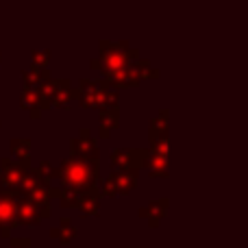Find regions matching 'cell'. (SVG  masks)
<instances>
[{"instance_id": "cell-1", "label": "cell", "mask_w": 248, "mask_h": 248, "mask_svg": "<svg viewBox=\"0 0 248 248\" xmlns=\"http://www.w3.org/2000/svg\"><path fill=\"white\" fill-rule=\"evenodd\" d=\"M140 61L135 50L128 48L126 42H100V57L90 61L92 70H98L103 78L113 85L122 74L131 72Z\"/></svg>"}, {"instance_id": "cell-2", "label": "cell", "mask_w": 248, "mask_h": 248, "mask_svg": "<svg viewBox=\"0 0 248 248\" xmlns=\"http://www.w3.org/2000/svg\"><path fill=\"white\" fill-rule=\"evenodd\" d=\"M98 163L81 161V159L68 157L59 163V181L63 185V189H72V192H87L90 187H94L98 183Z\"/></svg>"}, {"instance_id": "cell-3", "label": "cell", "mask_w": 248, "mask_h": 248, "mask_svg": "<svg viewBox=\"0 0 248 248\" xmlns=\"http://www.w3.org/2000/svg\"><path fill=\"white\" fill-rule=\"evenodd\" d=\"M78 103L83 107H100V109H116L118 107V92L109 85L107 81H92V78H81L78 81Z\"/></svg>"}, {"instance_id": "cell-4", "label": "cell", "mask_w": 248, "mask_h": 248, "mask_svg": "<svg viewBox=\"0 0 248 248\" xmlns=\"http://www.w3.org/2000/svg\"><path fill=\"white\" fill-rule=\"evenodd\" d=\"M74 98H78V92L77 87H72L70 78H50L42 85V109H65Z\"/></svg>"}, {"instance_id": "cell-5", "label": "cell", "mask_w": 248, "mask_h": 248, "mask_svg": "<svg viewBox=\"0 0 248 248\" xmlns=\"http://www.w3.org/2000/svg\"><path fill=\"white\" fill-rule=\"evenodd\" d=\"M17 202L20 194L0 189V235L11 237L13 227H17Z\"/></svg>"}, {"instance_id": "cell-6", "label": "cell", "mask_w": 248, "mask_h": 248, "mask_svg": "<svg viewBox=\"0 0 248 248\" xmlns=\"http://www.w3.org/2000/svg\"><path fill=\"white\" fill-rule=\"evenodd\" d=\"M137 172L140 170H113L107 179L103 181L100 194L105 196H118V194H128L137 183Z\"/></svg>"}, {"instance_id": "cell-7", "label": "cell", "mask_w": 248, "mask_h": 248, "mask_svg": "<svg viewBox=\"0 0 248 248\" xmlns=\"http://www.w3.org/2000/svg\"><path fill=\"white\" fill-rule=\"evenodd\" d=\"M70 153L74 159L81 161H90V163H98V144L92 137L90 128H81L77 137H72L70 141Z\"/></svg>"}, {"instance_id": "cell-8", "label": "cell", "mask_w": 248, "mask_h": 248, "mask_svg": "<svg viewBox=\"0 0 248 248\" xmlns=\"http://www.w3.org/2000/svg\"><path fill=\"white\" fill-rule=\"evenodd\" d=\"M31 170H26L22 163H17L16 159H2L0 161V189H9V192H20L22 183H24V176Z\"/></svg>"}, {"instance_id": "cell-9", "label": "cell", "mask_w": 248, "mask_h": 248, "mask_svg": "<svg viewBox=\"0 0 248 248\" xmlns=\"http://www.w3.org/2000/svg\"><path fill=\"white\" fill-rule=\"evenodd\" d=\"M148 150H140V148H116L111 153V163L113 168L120 170H140L141 166H146L148 161Z\"/></svg>"}, {"instance_id": "cell-10", "label": "cell", "mask_w": 248, "mask_h": 248, "mask_svg": "<svg viewBox=\"0 0 248 248\" xmlns=\"http://www.w3.org/2000/svg\"><path fill=\"white\" fill-rule=\"evenodd\" d=\"M50 216H52V207L35 205V202L20 196V202H17V224L35 227V224H39L44 218H50Z\"/></svg>"}, {"instance_id": "cell-11", "label": "cell", "mask_w": 248, "mask_h": 248, "mask_svg": "<svg viewBox=\"0 0 248 248\" xmlns=\"http://www.w3.org/2000/svg\"><path fill=\"white\" fill-rule=\"evenodd\" d=\"M77 209L81 211L83 216H98V209H100V189H98V185H94V187H90L87 192L81 194Z\"/></svg>"}, {"instance_id": "cell-12", "label": "cell", "mask_w": 248, "mask_h": 248, "mask_svg": "<svg viewBox=\"0 0 248 248\" xmlns=\"http://www.w3.org/2000/svg\"><path fill=\"white\" fill-rule=\"evenodd\" d=\"M9 148H11V155L17 163H22L26 170H33V168H31V159H29L31 157V140L29 137H13V140L9 141Z\"/></svg>"}, {"instance_id": "cell-13", "label": "cell", "mask_w": 248, "mask_h": 248, "mask_svg": "<svg viewBox=\"0 0 248 248\" xmlns=\"http://www.w3.org/2000/svg\"><path fill=\"white\" fill-rule=\"evenodd\" d=\"M50 237H55L61 246H70L77 240V229L72 227V220H70L68 216H63V218L59 220V227L50 229Z\"/></svg>"}, {"instance_id": "cell-14", "label": "cell", "mask_w": 248, "mask_h": 248, "mask_svg": "<svg viewBox=\"0 0 248 248\" xmlns=\"http://www.w3.org/2000/svg\"><path fill=\"white\" fill-rule=\"evenodd\" d=\"M22 81H24V87H42L46 81H50V72L46 68L31 65L29 70L22 72Z\"/></svg>"}, {"instance_id": "cell-15", "label": "cell", "mask_w": 248, "mask_h": 248, "mask_svg": "<svg viewBox=\"0 0 248 248\" xmlns=\"http://www.w3.org/2000/svg\"><path fill=\"white\" fill-rule=\"evenodd\" d=\"M120 124V113L116 109H100V137H109Z\"/></svg>"}, {"instance_id": "cell-16", "label": "cell", "mask_w": 248, "mask_h": 248, "mask_svg": "<svg viewBox=\"0 0 248 248\" xmlns=\"http://www.w3.org/2000/svg\"><path fill=\"white\" fill-rule=\"evenodd\" d=\"M20 105H22V109H26V111L42 109V87H24L20 94Z\"/></svg>"}, {"instance_id": "cell-17", "label": "cell", "mask_w": 248, "mask_h": 248, "mask_svg": "<svg viewBox=\"0 0 248 248\" xmlns=\"http://www.w3.org/2000/svg\"><path fill=\"white\" fill-rule=\"evenodd\" d=\"M166 207H168V201L163 198V201H157V202H153V205L144 207V209L140 211V216L148 220L150 227H157V224H159V218L166 214Z\"/></svg>"}, {"instance_id": "cell-18", "label": "cell", "mask_w": 248, "mask_h": 248, "mask_svg": "<svg viewBox=\"0 0 248 248\" xmlns=\"http://www.w3.org/2000/svg\"><path fill=\"white\" fill-rule=\"evenodd\" d=\"M35 172H37L39 179L48 185H50L52 179H59V166H52L50 161H42L37 168H35Z\"/></svg>"}, {"instance_id": "cell-19", "label": "cell", "mask_w": 248, "mask_h": 248, "mask_svg": "<svg viewBox=\"0 0 248 248\" xmlns=\"http://www.w3.org/2000/svg\"><path fill=\"white\" fill-rule=\"evenodd\" d=\"M59 202L63 209H72V207H78V198H81V194L78 192H72V189H59Z\"/></svg>"}, {"instance_id": "cell-20", "label": "cell", "mask_w": 248, "mask_h": 248, "mask_svg": "<svg viewBox=\"0 0 248 248\" xmlns=\"http://www.w3.org/2000/svg\"><path fill=\"white\" fill-rule=\"evenodd\" d=\"M50 57H52L50 50H33L31 52V61H33V65H37V68H46Z\"/></svg>"}, {"instance_id": "cell-21", "label": "cell", "mask_w": 248, "mask_h": 248, "mask_svg": "<svg viewBox=\"0 0 248 248\" xmlns=\"http://www.w3.org/2000/svg\"><path fill=\"white\" fill-rule=\"evenodd\" d=\"M11 248H31V237H11Z\"/></svg>"}, {"instance_id": "cell-22", "label": "cell", "mask_w": 248, "mask_h": 248, "mask_svg": "<svg viewBox=\"0 0 248 248\" xmlns=\"http://www.w3.org/2000/svg\"><path fill=\"white\" fill-rule=\"evenodd\" d=\"M42 113H44L42 109H33V111H29V116H31V118H39Z\"/></svg>"}, {"instance_id": "cell-23", "label": "cell", "mask_w": 248, "mask_h": 248, "mask_svg": "<svg viewBox=\"0 0 248 248\" xmlns=\"http://www.w3.org/2000/svg\"><path fill=\"white\" fill-rule=\"evenodd\" d=\"M0 61H2V52H0Z\"/></svg>"}, {"instance_id": "cell-24", "label": "cell", "mask_w": 248, "mask_h": 248, "mask_svg": "<svg viewBox=\"0 0 248 248\" xmlns=\"http://www.w3.org/2000/svg\"><path fill=\"white\" fill-rule=\"evenodd\" d=\"M72 248H78V246H72Z\"/></svg>"}, {"instance_id": "cell-25", "label": "cell", "mask_w": 248, "mask_h": 248, "mask_svg": "<svg viewBox=\"0 0 248 248\" xmlns=\"http://www.w3.org/2000/svg\"><path fill=\"white\" fill-rule=\"evenodd\" d=\"M0 126H2V122H0Z\"/></svg>"}, {"instance_id": "cell-26", "label": "cell", "mask_w": 248, "mask_h": 248, "mask_svg": "<svg viewBox=\"0 0 248 248\" xmlns=\"http://www.w3.org/2000/svg\"><path fill=\"white\" fill-rule=\"evenodd\" d=\"M0 187H2V185H0Z\"/></svg>"}]
</instances>
